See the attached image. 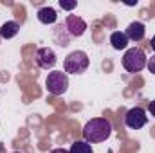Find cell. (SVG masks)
<instances>
[{"label": "cell", "mask_w": 155, "mask_h": 153, "mask_svg": "<svg viewBox=\"0 0 155 153\" xmlns=\"http://www.w3.org/2000/svg\"><path fill=\"white\" fill-rule=\"evenodd\" d=\"M51 153H71L69 150H65V148H56V150H52Z\"/></svg>", "instance_id": "2e32d148"}, {"label": "cell", "mask_w": 155, "mask_h": 153, "mask_svg": "<svg viewBox=\"0 0 155 153\" xmlns=\"http://www.w3.org/2000/svg\"><path fill=\"white\" fill-rule=\"evenodd\" d=\"M150 45H152V49H153V50H155V36H153V38H152V41H150Z\"/></svg>", "instance_id": "e0dca14e"}, {"label": "cell", "mask_w": 155, "mask_h": 153, "mask_svg": "<svg viewBox=\"0 0 155 153\" xmlns=\"http://www.w3.org/2000/svg\"><path fill=\"white\" fill-rule=\"evenodd\" d=\"M45 88L52 96H61L69 88V76L63 70H52L45 79Z\"/></svg>", "instance_id": "277c9868"}, {"label": "cell", "mask_w": 155, "mask_h": 153, "mask_svg": "<svg viewBox=\"0 0 155 153\" xmlns=\"http://www.w3.org/2000/svg\"><path fill=\"white\" fill-rule=\"evenodd\" d=\"M65 27L69 29V33L72 36H83L87 31V22L78 15H69L65 20Z\"/></svg>", "instance_id": "52a82bcc"}, {"label": "cell", "mask_w": 155, "mask_h": 153, "mask_svg": "<svg viewBox=\"0 0 155 153\" xmlns=\"http://www.w3.org/2000/svg\"><path fill=\"white\" fill-rule=\"evenodd\" d=\"M146 122H148V115H146V112H144L141 106L130 108V110L126 112V115H124V124H126L130 130H139V128H143Z\"/></svg>", "instance_id": "5b68a950"}, {"label": "cell", "mask_w": 155, "mask_h": 153, "mask_svg": "<svg viewBox=\"0 0 155 153\" xmlns=\"http://www.w3.org/2000/svg\"><path fill=\"white\" fill-rule=\"evenodd\" d=\"M15 153H20V151H15Z\"/></svg>", "instance_id": "ac0fdd59"}, {"label": "cell", "mask_w": 155, "mask_h": 153, "mask_svg": "<svg viewBox=\"0 0 155 153\" xmlns=\"http://www.w3.org/2000/svg\"><path fill=\"white\" fill-rule=\"evenodd\" d=\"M124 34H126V38L132 40V41H141V40L144 38V34H146V27H144L143 22H132L126 27Z\"/></svg>", "instance_id": "ba28073f"}, {"label": "cell", "mask_w": 155, "mask_h": 153, "mask_svg": "<svg viewBox=\"0 0 155 153\" xmlns=\"http://www.w3.org/2000/svg\"><path fill=\"white\" fill-rule=\"evenodd\" d=\"M90 65V60L87 56V52L83 50H74L71 52L65 61H63V70L65 74H83Z\"/></svg>", "instance_id": "3957f363"}, {"label": "cell", "mask_w": 155, "mask_h": 153, "mask_svg": "<svg viewBox=\"0 0 155 153\" xmlns=\"http://www.w3.org/2000/svg\"><path fill=\"white\" fill-rule=\"evenodd\" d=\"M110 133H112L110 121H107L105 117H94L83 128V141H87L88 144H97L107 141Z\"/></svg>", "instance_id": "6da1fadb"}, {"label": "cell", "mask_w": 155, "mask_h": 153, "mask_svg": "<svg viewBox=\"0 0 155 153\" xmlns=\"http://www.w3.org/2000/svg\"><path fill=\"white\" fill-rule=\"evenodd\" d=\"M146 67H148V70H150V72L155 76V54H153V56H150V60H148Z\"/></svg>", "instance_id": "5bb4252c"}, {"label": "cell", "mask_w": 155, "mask_h": 153, "mask_svg": "<svg viewBox=\"0 0 155 153\" xmlns=\"http://www.w3.org/2000/svg\"><path fill=\"white\" fill-rule=\"evenodd\" d=\"M38 20L45 25L54 24L58 20V13L54 7H41V9H38Z\"/></svg>", "instance_id": "9c48e42d"}, {"label": "cell", "mask_w": 155, "mask_h": 153, "mask_svg": "<svg viewBox=\"0 0 155 153\" xmlns=\"http://www.w3.org/2000/svg\"><path fill=\"white\" fill-rule=\"evenodd\" d=\"M146 63H148L146 54H144V50L139 49V47L128 49V50L124 52V56H123V67H124L128 72H132V74L141 72V70L146 67Z\"/></svg>", "instance_id": "7a4b0ae2"}, {"label": "cell", "mask_w": 155, "mask_h": 153, "mask_svg": "<svg viewBox=\"0 0 155 153\" xmlns=\"http://www.w3.org/2000/svg\"><path fill=\"white\" fill-rule=\"evenodd\" d=\"M18 31H20V25L16 24V22H5L2 27H0V36L4 40H9V38H15L16 34H18Z\"/></svg>", "instance_id": "30bf717a"}, {"label": "cell", "mask_w": 155, "mask_h": 153, "mask_svg": "<svg viewBox=\"0 0 155 153\" xmlns=\"http://www.w3.org/2000/svg\"><path fill=\"white\" fill-rule=\"evenodd\" d=\"M148 110H150V115L152 117H155V99L150 103V106H148Z\"/></svg>", "instance_id": "9a60e30c"}, {"label": "cell", "mask_w": 155, "mask_h": 153, "mask_svg": "<svg viewBox=\"0 0 155 153\" xmlns=\"http://www.w3.org/2000/svg\"><path fill=\"white\" fill-rule=\"evenodd\" d=\"M128 41H130V40L126 38V34L121 33V31H116V33L110 34V43H112V47H114L116 50H123V49H126Z\"/></svg>", "instance_id": "8fae6325"}, {"label": "cell", "mask_w": 155, "mask_h": 153, "mask_svg": "<svg viewBox=\"0 0 155 153\" xmlns=\"http://www.w3.org/2000/svg\"><path fill=\"white\" fill-rule=\"evenodd\" d=\"M35 60H36V65H38L40 69H43V70L52 69V67L56 65V61H58L56 52H54L52 49H49V47H41V49H38Z\"/></svg>", "instance_id": "8992f818"}, {"label": "cell", "mask_w": 155, "mask_h": 153, "mask_svg": "<svg viewBox=\"0 0 155 153\" xmlns=\"http://www.w3.org/2000/svg\"><path fill=\"white\" fill-rule=\"evenodd\" d=\"M76 5H78V2H74V0H72V2H69V0H60V7H61V9H67V11L74 9Z\"/></svg>", "instance_id": "4fadbf2b"}, {"label": "cell", "mask_w": 155, "mask_h": 153, "mask_svg": "<svg viewBox=\"0 0 155 153\" xmlns=\"http://www.w3.org/2000/svg\"><path fill=\"white\" fill-rule=\"evenodd\" d=\"M69 151L71 153H92V146L87 141H76V142H72Z\"/></svg>", "instance_id": "7c38bea8"}]
</instances>
